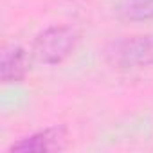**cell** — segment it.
<instances>
[{
  "instance_id": "cell-1",
  "label": "cell",
  "mask_w": 153,
  "mask_h": 153,
  "mask_svg": "<svg viewBox=\"0 0 153 153\" xmlns=\"http://www.w3.org/2000/svg\"><path fill=\"white\" fill-rule=\"evenodd\" d=\"M105 58L114 68L121 70L153 67V33L112 42L105 51Z\"/></svg>"
},
{
  "instance_id": "cell-2",
  "label": "cell",
  "mask_w": 153,
  "mask_h": 153,
  "mask_svg": "<svg viewBox=\"0 0 153 153\" xmlns=\"http://www.w3.org/2000/svg\"><path fill=\"white\" fill-rule=\"evenodd\" d=\"M79 34L70 25H52L42 31L31 47V54L43 65H59L76 49Z\"/></svg>"
},
{
  "instance_id": "cell-3",
  "label": "cell",
  "mask_w": 153,
  "mask_h": 153,
  "mask_svg": "<svg viewBox=\"0 0 153 153\" xmlns=\"http://www.w3.org/2000/svg\"><path fill=\"white\" fill-rule=\"evenodd\" d=\"M67 131L63 126L45 128L27 137H22L9 146V151L16 153H43V151H59L65 148Z\"/></svg>"
},
{
  "instance_id": "cell-4",
  "label": "cell",
  "mask_w": 153,
  "mask_h": 153,
  "mask_svg": "<svg viewBox=\"0 0 153 153\" xmlns=\"http://www.w3.org/2000/svg\"><path fill=\"white\" fill-rule=\"evenodd\" d=\"M27 70H29V54L25 49H22L18 45H11L2 51L0 78H2V81L6 85L24 81Z\"/></svg>"
},
{
  "instance_id": "cell-5",
  "label": "cell",
  "mask_w": 153,
  "mask_h": 153,
  "mask_svg": "<svg viewBox=\"0 0 153 153\" xmlns=\"http://www.w3.org/2000/svg\"><path fill=\"white\" fill-rule=\"evenodd\" d=\"M119 15L128 22H144L153 18V0H121Z\"/></svg>"
}]
</instances>
